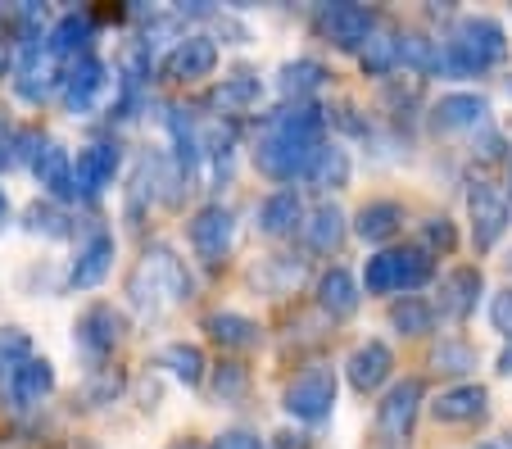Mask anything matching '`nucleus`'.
I'll list each match as a JSON object with an SVG mask.
<instances>
[{"mask_svg": "<svg viewBox=\"0 0 512 449\" xmlns=\"http://www.w3.org/2000/svg\"><path fill=\"white\" fill-rule=\"evenodd\" d=\"M503 59H508V32H503V23L472 14V19H458L454 37L440 46L435 78H481L485 69H494Z\"/></svg>", "mask_w": 512, "mask_h": 449, "instance_id": "obj_1", "label": "nucleus"}, {"mask_svg": "<svg viewBox=\"0 0 512 449\" xmlns=\"http://www.w3.org/2000/svg\"><path fill=\"white\" fill-rule=\"evenodd\" d=\"M195 282L186 273V264L177 259L168 245H150L141 259V268L127 282V295H132L136 309H164V304H182L191 300Z\"/></svg>", "mask_w": 512, "mask_h": 449, "instance_id": "obj_2", "label": "nucleus"}, {"mask_svg": "<svg viewBox=\"0 0 512 449\" xmlns=\"http://www.w3.org/2000/svg\"><path fill=\"white\" fill-rule=\"evenodd\" d=\"M327 146L322 137H304V132H290L281 123H263V137L254 141V168L272 182H295V177H309L318 150Z\"/></svg>", "mask_w": 512, "mask_h": 449, "instance_id": "obj_3", "label": "nucleus"}, {"mask_svg": "<svg viewBox=\"0 0 512 449\" xmlns=\"http://www.w3.org/2000/svg\"><path fill=\"white\" fill-rule=\"evenodd\" d=\"M435 273V259L426 250H381L363 268V291L390 295V291H417Z\"/></svg>", "mask_w": 512, "mask_h": 449, "instance_id": "obj_4", "label": "nucleus"}, {"mask_svg": "<svg viewBox=\"0 0 512 449\" xmlns=\"http://www.w3.org/2000/svg\"><path fill=\"white\" fill-rule=\"evenodd\" d=\"M336 409V372L331 368H309L286 386V413L300 422H322Z\"/></svg>", "mask_w": 512, "mask_h": 449, "instance_id": "obj_5", "label": "nucleus"}, {"mask_svg": "<svg viewBox=\"0 0 512 449\" xmlns=\"http://www.w3.org/2000/svg\"><path fill=\"white\" fill-rule=\"evenodd\" d=\"M105 87H109V69L96 55H82V59H73L68 73L59 78V100H64L68 114H91Z\"/></svg>", "mask_w": 512, "mask_h": 449, "instance_id": "obj_6", "label": "nucleus"}, {"mask_svg": "<svg viewBox=\"0 0 512 449\" xmlns=\"http://www.w3.org/2000/svg\"><path fill=\"white\" fill-rule=\"evenodd\" d=\"M318 28L336 50H363L377 32V14L363 10V5H322Z\"/></svg>", "mask_w": 512, "mask_h": 449, "instance_id": "obj_7", "label": "nucleus"}, {"mask_svg": "<svg viewBox=\"0 0 512 449\" xmlns=\"http://www.w3.org/2000/svg\"><path fill=\"white\" fill-rule=\"evenodd\" d=\"M127 323L123 313L114 309V304H91L87 313L78 318V327H73V336H78V350L91 354V359H105V354H114V345L123 341Z\"/></svg>", "mask_w": 512, "mask_h": 449, "instance_id": "obj_8", "label": "nucleus"}, {"mask_svg": "<svg viewBox=\"0 0 512 449\" xmlns=\"http://www.w3.org/2000/svg\"><path fill=\"white\" fill-rule=\"evenodd\" d=\"M467 209H472V236H476V245H481V250H490V245L503 236L508 218H512L508 196H503L499 186H490V182H476L472 196H467Z\"/></svg>", "mask_w": 512, "mask_h": 449, "instance_id": "obj_9", "label": "nucleus"}, {"mask_svg": "<svg viewBox=\"0 0 512 449\" xmlns=\"http://www.w3.org/2000/svg\"><path fill=\"white\" fill-rule=\"evenodd\" d=\"M490 123V100L476 91H449L431 105V127L435 132H476Z\"/></svg>", "mask_w": 512, "mask_h": 449, "instance_id": "obj_10", "label": "nucleus"}, {"mask_svg": "<svg viewBox=\"0 0 512 449\" xmlns=\"http://www.w3.org/2000/svg\"><path fill=\"white\" fill-rule=\"evenodd\" d=\"M164 69H168V78H177V82H200V78H209V73L218 69V41L204 37V32L177 37V46L168 50V59H164Z\"/></svg>", "mask_w": 512, "mask_h": 449, "instance_id": "obj_11", "label": "nucleus"}, {"mask_svg": "<svg viewBox=\"0 0 512 449\" xmlns=\"http://www.w3.org/2000/svg\"><path fill=\"white\" fill-rule=\"evenodd\" d=\"M417 404H422V381H417V377L395 381V386L386 391V400L377 404V427H381V436L404 440L408 431H413Z\"/></svg>", "mask_w": 512, "mask_h": 449, "instance_id": "obj_12", "label": "nucleus"}, {"mask_svg": "<svg viewBox=\"0 0 512 449\" xmlns=\"http://www.w3.org/2000/svg\"><path fill=\"white\" fill-rule=\"evenodd\" d=\"M232 232H236V218L227 205H204L200 214L191 218V245L200 254L204 264H218L232 245Z\"/></svg>", "mask_w": 512, "mask_h": 449, "instance_id": "obj_13", "label": "nucleus"}, {"mask_svg": "<svg viewBox=\"0 0 512 449\" xmlns=\"http://www.w3.org/2000/svg\"><path fill=\"white\" fill-rule=\"evenodd\" d=\"M481 268H454V273L440 282V291H435V313L440 318H449V323H463V318H472L476 313V300H481Z\"/></svg>", "mask_w": 512, "mask_h": 449, "instance_id": "obj_14", "label": "nucleus"}, {"mask_svg": "<svg viewBox=\"0 0 512 449\" xmlns=\"http://www.w3.org/2000/svg\"><path fill=\"white\" fill-rule=\"evenodd\" d=\"M390 372H395V354H390L386 341H363L345 363V377L358 395L381 391V386L390 381Z\"/></svg>", "mask_w": 512, "mask_h": 449, "instance_id": "obj_15", "label": "nucleus"}, {"mask_svg": "<svg viewBox=\"0 0 512 449\" xmlns=\"http://www.w3.org/2000/svg\"><path fill=\"white\" fill-rule=\"evenodd\" d=\"M114 173H118V146L96 141V146L78 150V159H73V191H78L82 200H96L100 191L114 182Z\"/></svg>", "mask_w": 512, "mask_h": 449, "instance_id": "obj_16", "label": "nucleus"}, {"mask_svg": "<svg viewBox=\"0 0 512 449\" xmlns=\"http://www.w3.org/2000/svg\"><path fill=\"white\" fill-rule=\"evenodd\" d=\"M50 391H55V363L50 359H23L19 368L10 372V381H5V395H10L14 409H32V404H41Z\"/></svg>", "mask_w": 512, "mask_h": 449, "instance_id": "obj_17", "label": "nucleus"}, {"mask_svg": "<svg viewBox=\"0 0 512 449\" xmlns=\"http://www.w3.org/2000/svg\"><path fill=\"white\" fill-rule=\"evenodd\" d=\"M109 268H114V236L100 227V232H91L87 241L78 245V259H73L68 282L82 286V291H91V286H100L109 277Z\"/></svg>", "mask_w": 512, "mask_h": 449, "instance_id": "obj_18", "label": "nucleus"}, {"mask_svg": "<svg viewBox=\"0 0 512 449\" xmlns=\"http://www.w3.org/2000/svg\"><path fill=\"white\" fill-rule=\"evenodd\" d=\"M485 409H490V391H485V386H476V381H463V386L445 391L440 400L431 404L435 422H449V427H458V422H476V418H485Z\"/></svg>", "mask_w": 512, "mask_h": 449, "instance_id": "obj_19", "label": "nucleus"}, {"mask_svg": "<svg viewBox=\"0 0 512 449\" xmlns=\"http://www.w3.org/2000/svg\"><path fill=\"white\" fill-rule=\"evenodd\" d=\"M32 173H37V182L46 186L55 200H78V191H73V159H68V150L59 146V141L41 146V155L32 159Z\"/></svg>", "mask_w": 512, "mask_h": 449, "instance_id": "obj_20", "label": "nucleus"}, {"mask_svg": "<svg viewBox=\"0 0 512 449\" xmlns=\"http://www.w3.org/2000/svg\"><path fill=\"white\" fill-rule=\"evenodd\" d=\"M322 82H327V69H322L318 59H309V55H304V59H286V64L277 69V91L290 100V105H304V100H309Z\"/></svg>", "mask_w": 512, "mask_h": 449, "instance_id": "obj_21", "label": "nucleus"}, {"mask_svg": "<svg viewBox=\"0 0 512 449\" xmlns=\"http://www.w3.org/2000/svg\"><path fill=\"white\" fill-rule=\"evenodd\" d=\"M358 300H363V286L354 282V273L327 268V273L318 277V304L331 313V318H349V313L358 309Z\"/></svg>", "mask_w": 512, "mask_h": 449, "instance_id": "obj_22", "label": "nucleus"}, {"mask_svg": "<svg viewBox=\"0 0 512 449\" xmlns=\"http://www.w3.org/2000/svg\"><path fill=\"white\" fill-rule=\"evenodd\" d=\"M204 327H209V336L223 345V350H254V345L263 341L259 323H254V318H245V313H232V309L209 313V318H204Z\"/></svg>", "mask_w": 512, "mask_h": 449, "instance_id": "obj_23", "label": "nucleus"}, {"mask_svg": "<svg viewBox=\"0 0 512 449\" xmlns=\"http://www.w3.org/2000/svg\"><path fill=\"white\" fill-rule=\"evenodd\" d=\"M96 41V19L91 14H64V19L50 28V37H46V46H50V55H73V59H82L87 55V46Z\"/></svg>", "mask_w": 512, "mask_h": 449, "instance_id": "obj_24", "label": "nucleus"}, {"mask_svg": "<svg viewBox=\"0 0 512 449\" xmlns=\"http://www.w3.org/2000/svg\"><path fill=\"white\" fill-rule=\"evenodd\" d=\"M300 218H304V205L295 191H272V196L259 205V232L263 236H290L300 227Z\"/></svg>", "mask_w": 512, "mask_h": 449, "instance_id": "obj_25", "label": "nucleus"}, {"mask_svg": "<svg viewBox=\"0 0 512 449\" xmlns=\"http://www.w3.org/2000/svg\"><path fill=\"white\" fill-rule=\"evenodd\" d=\"M399 223H404V209L395 205V200H372V205H363L358 209V236L363 241H390V236L399 232Z\"/></svg>", "mask_w": 512, "mask_h": 449, "instance_id": "obj_26", "label": "nucleus"}, {"mask_svg": "<svg viewBox=\"0 0 512 449\" xmlns=\"http://www.w3.org/2000/svg\"><path fill=\"white\" fill-rule=\"evenodd\" d=\"M304 236H309V245L318 254L340 250V241H345V214L336 205H318L309 214V223H304Z\"/></svg>", "mask_w": 512, "mask_h": 449, "instance_id": "obj_27", "label": "nucleus"}, {"mask_svg": "<svg viewBox=\"0 0 512 449\" xmlns=\"http://www.w3.org/2000/svg\"><path fill=\"white\" fill-rule=\"evenodd\" d=\"M309 182L318 186V191H340V186H349V150L336 146V141L322 146L309 168Z\"/></svg>", "mask_w": 512, "mask_h": 449, "instance_id": "obj_28", "label": "nucleus"}, {"mask_svg": "<svg viewBox=\"0 0 512 449\" xmlns=\"http://www.w3.org/2000/svg\"><path fill=\"white\" fill-rule=\"evenodd\" d=\"M159 363H164V368L173 372L182 386H200V381H204V350H200V345H191V341L164 345V350H159Z\"/></svg>", "mask_w": 512, "mask_h": 449, "instance_id": "obj_29", "label": "nucleus"}, {"mask_svg": "<svg viewBox=\"0 0 512 449\" xmlns=\"http://www.w3.org/2000/svg\"><path fill=\"white\" fill-rule=\"evenodd\" d=\"M358 64L368 78H386L399 69V32H372L368 46L358 50Z\"/></svg>", "mask_w": 512, "mask_h": 449, "instance_id": "obj_30", "label": "nucleus"}, {"mask_svg": "<svg viewBox=\"0 0 512 449\" xmlns=\"http://www.w3.org/2000/svg\"><path fill=\"white\" fill-rule=\"evenodd\" d=\"M263 96L259 78H250V73H232V78H223V87L213 91V105L223 109V114H245V109H254Z\"/></svg>", "mask_w": 512, "mask_h": 449, "instance_id": "obj_31", "label": "nucleus"}, {"mask_svg": "<svg viewBox=\"0 0 512 449\" xmlns=\"http://www.w3.org/2000/svg\"><path fill=\"white\" fill-rule=\"evenodd\" d=\"M390 327L399 336H426L435 327V304L417 300V295H404V300L390 309Z\"/></svg>", "mask_w": 512, "mask_h": 449, "instance_id": "obj_32", "label": "nucleus"}, {"mask_svg": "<svg viewBox=\"0 0 512 449\" xmlns=\"http://www.w3.org/2000/svg\"><path fill=\"white\" fill-rule=\"evenodd\" d=\"M440 59V41L422 37V32H399V64H413L417 73H435Z\"/></svg>", "mask_w": 512, "mask_h": 449, "instance_id": "obj_33", "label": "nucleus"}, {"mask_svg": "<svg viewBox=\"0 0 512 449\" xmlns=\"http://www.w3.org/2000/svg\"><path fill=\"white\" fill-rule=\"evenodd\" d=\"M431 363L440 372H454V377H463V372L476 368V350L467 341H440V345H435V354H431Z\"/></svg>", "mask_w": 512, "mask_h": 449, "instance_id": "obj_34", "label": "nucleus"}, {"mask_svg": "<svg viewBox=\"0 0 512 449\" xmlns=\"http://www.w3.org/2000/svg\"><path fill=\"white\" fill-rule=\"evenodd\" d=\"M245 386H250V377H245V368L241 363H223V368L213 372V395L223 404H232V400H241L245 395Z\"/></svg>", "mask_w": 512, "mask_h": 449, "instance_id": "obj_35", "label": "nucleus"}, {"mask_svg": "<svg viewBox=\"0 0 512 449\" xmlns=\"http://www.w3.org/2000/svg\"><path fill=\"white\" fill-rule=\"evenodd\" d=\"M23 359H32L28 354V332H19V327H0V372L5 368H19Z\"/></svg>", "mask_w": 512, "mask_h": 449, "instance_id": "obj_36", "label": "nucleus"}, {"mask_svg": "<svg viewBox=\"0 0 512 449\" xmlns=\"http://www.w3.org/2000/svg\"><path fill=\"white\" fill-rule=\"evenodd\" d=\"M23 223H28V232H46V236H64L68 232V227H64L68 218L59 214L55 205H41V200L28 209V214H23Z\"/></svg>", "mask_w": 512, "mask_h": 449, "instance_id": "obj_37", "label": "nucleus"}, {"mask_svg": "<svg viewBox=\"0 0 512 449\" xmlns=\"http://www.w3.org/2000/svg\"><path fill=\"white\" fill-rule=\"evenodd\" d=\"M422 236H426V245H431V250H454L458 245V232H454V223H449V218H431V223L422 227Z\"/></svg>", "mask_w": 512, "mask_h": 449, "instance_id": "obj_38", "label": "nucleus"}, {"mask_svg": "<svg viewBox=\"0 0 512 449\" xmlns=\"http://www.w3.org/2000/svg\"><path fill=\"white\" fill-rule=\"evenodd\" d=\"M490 323H494V332L512 336V286H503V291L490 300Z\"/></svg>", "mask_w": 512, "mask_h": 449, "instance_id": "obj_39", "label": "nucleus"}, {"mask_svg": "<svg viewBox=\"0 0 512 449\" xmlns=\"http://www.w3.org/2000/svg\"><path fill=\"white\" fill-rule=\"evenodd\" d=\"M213 449H268L254 431H223V436L213 440Z\"/></svg>", "mask_w": 512, "mask_h": 449, "instance_id": "obj_40", "label": "nucleus"}, {"mask_svg": "<svg viewBox=\"0 0 512 449\" xmlns=\"http://www.w3.org/2000/svg\"><path fill=\"white\" fill-rule=\"evenodd\" d=\"M476 155H481L485 164H494V159H503V137H499V132H485V137H481V146H476Z\"/></svg>", "mask_w": 512, "mask_h": 449, "instance_id": "obj_41", "label": "nucleus"}, {"mask_svg": "<svg viewBox=\"0 0 512 449\" xmlns=\"http://www.w3.org/2000/svg\"><path fill=\"white\" fill-rule=\"evenodd\" d=\"M499 372H503V377H512V341L503 345V354H499Z\"/></svg>", "mask_w": 512, "mask_h": 449, "instance_id": "obj_42", "label": "nucleus"}, {"mask_svg": "<svg viewBox=\"0 0 512 449\" xmlns=\"http://www.w3.org/2000/svg\"><path fill=\"white\" fill-rule=\"evenodd\" d=\"M5 69H10V46L0 41V78H5Z\"/></svg>", "mask_w": 512, "mask_h": 449, "instance_id": "obj_43", "label": "nucleus"}, {"mask_svg": "<svg viewBox=\"0 0 512 449\" xmlns=\"http://www.w3.org/2000/svg\"><path fill=\"white\" fill-rule=\"evenodd\" d=\"M173 449H204V445H195V440H177Z\"/></svg>", "mask_w": 512, "mask_h": 449, "instance_id": "obj_44", "label": "nucleus"}, {"mask_svg": "<svg viewBox=\"0 0 512 449\" xmlns=\"http://www.w3.org/2000/svg\"><path fill=\"white\" fill-rule=\"evenodd\" d=\"M5 214H10V205H5V196H0V227H5Z\"/></svg>", "mask_w": 512, "mask_h": 449, "instance_id": "obj_45", "label": "nucleus"}, {"mask_svg": "<svg viewBox=\"0 0 512 449\" xmlns=\"http://www.w3.org/2000/svg\"><path fill=\"white\" fill-rule=\"evenodd\" d=\"M503 440H508V449H512V431H508V436H503Z\"/></svg>", "mask_w": 512, "mask_h": 449, "instance_id": "obj_46", "label": "nucleus"}, {"mask_svg": "<svg viewBox=\"0 0 512 449\" xmlns=\"http://www.w3.org/2000/svg\"><path fill=\"white\" fill-rule=\"evenodd\" d=\"M508 186H512V182H508ZM508 209H512V191H508Z\"/></svg>", "mask_w": 512, "mask_h": 449, "instance_id": "obj_47", "label": "nucleus"}, {"mask_svg": "<svg viewBox=\"0 0 512 449\" xmlns=\"http://www.w3.org/2000/svg\"><path fill=\"white\" fill-rule=\"evenodd\" d=\"M508 268H512V254H508Z\"/></svg>", "mask_w": 512, "mask_h": 449, "instance_id": "obj_48", "label": "nucleus"}, {"mask_svg": "<svg viewBox=\"0 0 512 449\" xmlns=\"http://www.w3.org/2000/svg\"><path fill=\"white\" fill-rule=\"evenodd\" d=\"M481 449H494V445H481Z\"/></svg>", "mask_w": 512, "mask_h": 449, "instance_id": "obj_49", "label": "nucleus"}, {"mask_svg": "<svg viewBox=\"0 0 512 449\" xmlns=\"http://www.w3.org/2000/svg\"><path fill=\"white\" fill-rule=\"evenodd\" d=\"M0 164H5V155H0Z\"/></svg>", "mask_w": 512, "mask_h": 449, "instance_id": "obj_50", "label": "nucleus"}]
</instances>
